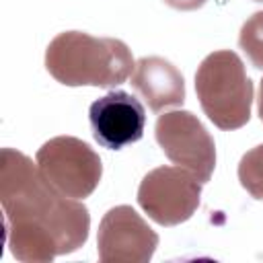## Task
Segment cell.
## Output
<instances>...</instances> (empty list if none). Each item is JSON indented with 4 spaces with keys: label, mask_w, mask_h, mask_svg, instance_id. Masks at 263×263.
Segmentation results:
<instances>
[{
    "label": "cell",
    "mask_w": 263,
    "mask_h": 263,
    "mask_svg": "<svg viewBox=\"0 0 263 263\" xmlns=\"http://www.w3.org/2000/svg\"><path fill=\"white\" fill-rule=\"evenodd\" d=\"M0 201L10 253L23 263H47L88 238V210L60 193L39 166L14 148L0 152Z\"/></svg>",
    "instance_id": "cell-1"
},
{
    "label": "cell",
    "mask_w": 263,
    "mask_h": 263,
    "mask_svg": "<svg viewBox=\"0 0 263 263\" xmlns=\"http://www.w3.org/2000/svg\"><path fill=\"white\" fill-rule=\"evenodd\" d=\"M45 68L66 86L109 88L125 82L136 64L129 47L119 39L66 31L47 45Z\"/></svg>",
    "instance_id": "cell-2"
},
{
    "label": "cell",
    "mask_w": 263,
    "mask_h": 263,
    "mask_svg": "<svg viewBox=\"0 0 263 263\" xmlns=\"http://www.w3.org/2000/svg\"><path fill=\"white\" fill-rule=\"evenodd\" d=\"M195 90L203 113L220 129H238L249 121L253 82L234 51L210 53L197 68Z\"/></svg>",
    "instance_id": "cell-3"
},
{
    "label": "cell",
    "mask_w": 263,
    "mask_h": 263,
    "mask_svg": "<svg viewBox=\"0 0 263 263\" xmlns=\"http://www.w3.org/2000/svg\"><path fill=\"white\" fill-rule=\"evenodd\" d=\"M37 166L41 175L64 195L82 199L88 197L103 175L99 154L82 140L58 136L47 140L37 150Z\"/></svg>",
    "instance_id": "cell-4"
},
{
    "label": "cell",
    "mask_w": 263,
    "mask_h": 263,
    "mask_svg": "<svg viewBox=\"0 0 263 263\" xmlns=\"http://www.w3.org/2000/svg\"><path fill=\"white\" fill-rule=\"evenodd\" d=\"M201 181L181 166L150 171L138 189L142 210L160 226H175L193 216L199 205Z\"/></svg>",
    "instance_id": "cell-5"
},
{
    "label": "cell",
    "mask_w": 263,
    "mask_h": 263,
    "mask_svg": "<svg viewBox=\"0 0 263 263\" xmlns=\"http://www.w3.org/2000/svg\"><path fill=\"white\" fill-rule=\"evenodd\" d=\"M156 142L175 164L210 181L216 166V146L203 123L191 111H171L156 121Z\"/></svg>",
    "instance_id": "cell-6"
},
{
    "label": "cell",
    "mask_w": 263,
    "mask_h": 263,
    "mask_svg": "<svg viewBox=\"0 0 263 263\" xmlns=\"http://www.w3.org/2000/svg\"><path fill=\"white\" fill-rule=\"evenodd\" d=\"M97 245L103 263H146L158 247V234L134 208L117 205L103 216Z\"/></svg>",
    "instance_id": "cell-7"
},
{
    "label": "cell",
    "mask_w": 263,
    "mask_h": 263,
    "mask_svg": "<svg viewBox=\"0 0 263 263\" xmlns=\"http://www.w3.org/2000/svg\"><path fill=\"white\" fill-rule=\"evenodd\" d=\"M90 125L92 136L101 146L119 150L142 138L146 111L129 92L113 90L90 105Z\"/></svg>",
    "instance_id": "cell-8"
},
{
    "label": "cell",
    "mask_w": 263,
    "mask_h": 263,
    "mask_svg": "<svg viewBox=\"0 0 263 263\" xmlns=\"http://www.w3.org/2000/svg\"><path fill=\"white\" fill-rule=\"evenodd\" d=\"M132 86L142 95L152 111L177 107L185 101V82L181 72L164 58L150 55L136 62Z\"/></svg>",
    "instance_id": "cell-9"
},
{
    "label": "cell",
    "mask_w": 263,
    "mask_h": 263,
    "mask_svg": "<svg viewBox=\"0 0 263 263\" xmlns=\"http://www.w3.org/2000/svg\"><path fill=\"white\" fill-rule=\"evenodd\" d=\"M238 181L255 199H263V144L255 146L240 158Z\"/></svg>",
    "instance_id": "cell-10"
},
{
    "label": "cell",
    "mask_w": 263,
    "mask_h": 263,
    "mask_svg": "<svg viewBox=\"0 0 263 263\" xmlns=\"http://www.w3.org/2000/svg\"><path fill=\"white\" fill-rule=\"evenodd\" d=\"M238 45L253 62V66L263 70V12H255L242 25Z\"/></svg>",
    "instance_id": "cell-11"
},
{
    "label": "cell",
    "mask_w": 263,
    "mask_h": 263,
    "mask_svg": "<svg viewBox=\"0 0 263 263\" xmlns=\"http://www.w3.org/2000/svg\"><path fill=\"white\" fill-rule=\"evenodd\" d=\"M168 6L179 8V10H195L199 6H203L205 0H164Z\"/></svg>",
    "instance_id": "cell-12"
},
{
    "label": "cell",
    "mask_w": 263,
    "mask_h": 263,
    "mask_svg": "<svg viewBox=\"0 0 263 263\" xmlns=\"http://www.w3.org/2000/svg\"><path fill=\"white\" fill-rule=\"evenodd\" d=\"M259 117L263 121V80H261V90H259Z\"/></svg>",
    "instance_id": "cell-13"
},
{
    "label": "cell",
    "mask_w": 263,
    "mask_h": 263,
    "mask_svg": "<svg viewBox=\"0 0 263 263\" xmlns=\"http://www.w3.org/2000/svg\"><path fill=\"white\" fill-rule=\"evenodd\" d=\"M257 2H263V0H257Z\"/></svg>",
    "instance_id": "cell-14"
}]
</instances>
